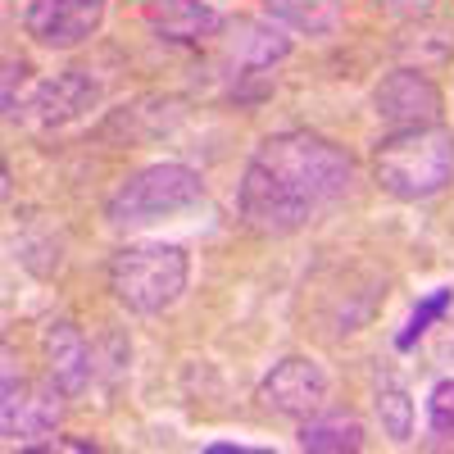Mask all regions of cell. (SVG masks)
Here are the masks:
<instances>
[{
	"label": "cell",
	"mask_w": 454,
	"mask_h": 454,
	"mask_svg": "<svg viewBox=\"0 0 454 454\" xmlns=\"http://www.w3.org/2000/svg\"><path fill=\"white\" fill-rule=\"evenodd\" d=\"M332 395V377L318 359L309 355H286L282 364H273L259 382V400L263 409L282 413V419H309L318 413Z\"/></svg>",
	"instance_id": "8"
},
{
	"label": "cell",
	"mask_w": 454,
	"mask_h": 454,
	"mask_svg": "<svg viewBox=\"0 0 454 454\" xmlns=\"http://www.w3.org/2000/svg\"><path fill=\"white\" fill-rule=\"evenodd\" d=\"M372 114L382 123H391V132L395 128H432L445 114V96L423 68H395L372 87Z\"/></svg>",
	"instance_id": "9"
},
{
	"label": "cell",
	"mask_w": 454,
	"mask_h": 454,
	"mask_svg": "<svg viewBox=\"0 0 454 454\" xmlns=\"http://www.w3.org/2000/svg\"><path fill=\"white\" fill-rule=\"evenodd\" d=\"M427 432L445 445H454V377H445V382L432 387L427 395Z\"/></svg>",
	"instance_id": "16"
},
{
	"label": "cell",
	"mask_w": 454,
	"mask_h": 454,
	"mask_svg": "<svg viewBox=\"0 0 454 454\" xmlns=\"http://www.w3.org/2000/svg\"><path fill=\"white\" fill-rule=\"evenodd\" d=\"M64 419V391L55 382H14V364L5 355V404H0V423H5V436L19 445L46 441L59 432Z\"/></svg>",
	"instance_id": "7"
},
{
	"label": "cell",
	"mask_w": 454,
	"mask_h": 454,
	"mask_svg": "<svg viewBox=\"0 0 454 454\" xmlns=\"http://www.w3.org/2000/svg\"><path fill=\"white\" fill-rule=\"evenodd\" d=\"M355 192V160L318 132H278L254 145L237 186V214L263 237H291Z\"/></svg>",
	"instance_id": "1"
},
{
	"label": "cell",
	"mask_w": 454,
	"mask_h": 454,
	"mask_svg": "<svg viewBox=\"0 0 454 454\" xmlns=\"http://www.w3.org/2000/svg\"><path fill=\"white\" fill-rule=\"evenodd\" d=\"M128 364V346L109 340V350H100L96 340L78 323H51L46 327V372L64 395H82L91 391L105 372H119Z\"/></svg>",
	"instance_id": "5"
},
{
	"label": "cell",
	"mask_w": 454,
	"mask_h": 454,
	"mask_svg": "<svg viewBox=\"0 0 454 454\" xmlns=\"http://www.w3.org/2000/svg\"><path fill=\"white\" fill-rule=\"evenodd\" d=\"M286 55H291V36H286V27H278L269 19H237L232 32L223 36V73L232 82L263 78Z\"/></svg>",
	"instance_id": "11"
},
{
	"label": "cell",
	"mask_w": 454,
	"mask_h": 454,
	"mask_svg": "<svg viewBox=\"0 0 454 454\" xmlns=\"http://www.w3.org/2000/svg\"><path fill=\"white\" fill-rule=\"evenodd\" d=\"M96 105H100V82L91 78L87 68H64V73H55V78L32 87V96L14 114V123L36 128V132H51V128L78 123L82 114H91Z\"/></svg>",
	"instance_id": "6"
},
{
	"label": "cell",
	"mask_w": 454,
	"mask_h": 454,
	"mask_svg": "<svg viewBox=\"0 0 454 454\" xmlns=\"http://www.w3.org/2000/svg\"><path fill=\"white\" fill-rule=\"evenodd\" d=\"M372 182L391 200H432L454 182V132L432 128H395L372 145Z\"/></svg>",
	"instance_id": "2"
},
{
	"label": "cell",
	"mask_w": 454,
	"mask_h": 454,
	"mask_svg": "<svg viewBox=\"0 0 454 454\" xmlns=\"http://www.w3.org/2000/svg\"><path fill=\"white\" fill-rule=\"evenodd\" d=\"M372 409H377V423H382V432L391 441H413V400L404 391V382L395 372H377L372 382Z\"/></svg>",
	"instance_id": "15"
},
{
	"label": "cell",
	"mask_w": 454,
	"mask_h": 454,
	"mask_svg": "<svg viewBox=\"0 0 454 454\" xmlns=\"http://www.w3.org/2000/svg\"><path fill=\"white\" fill-rule=\"evenodd\" d=\"M368 432L355 413H336V409H318L309 419H300V445L318 450V454H340V450H364Z\"/></svg>",
	"instance_id": "14"
},
{
	"label": "cell",
	"mask_w": 454,
	"mask_h": 454,
	"mask_svg": "<svg viewBox=\"0 0 454 454\" xmlns=\"http://www.w3.org/2000/svg\"><path fill=\"white\" fill-rule=\"evenodd\" d=\"M263 19L300 36H332L340 27V0H263Z\"/></svg>",
	"instance_id": "13"
},
{
	"label": "cell",
	"mask_w": 454,
	"mask_h": 454,
	"mask_svg": "<svg viewBox=\"0 0 454 454\" xmlns=\"http://www.w3.org/2000/svg\"><path fill=\"white\" fill-rule=\"evenodd\" d=\"M23 73H27V64H23V59H10V64H5V119H14V109H19L14 87L23 82Z\"/></svg>",
	"instance_id": "19"
},
{
	"label": "cell",
	"mask_w": 454,
	"mask_h": 454,
	"mask_svg": "<svg viewBox=\"0 0 454 454\" xmlns=\"http://www.w3.org/2000/svg\"><path fill=\"white\" fill-rule=\"evenodd\" d=\"M105 0H27L23 27L46 51H78L100 32Z\"/></svg>",
	"instance_id": "10"
},
{
	"label": "cell",
	"mask_w": 454,
	"mask_h": 454,
	"mask_svg": "<svg viewBox=\"0 0 454 454\" xmlns=\"http://www.w3.org/2000/svg\"><path fill=\"white\" fill-rule=\"evenodd\" d=\"M141 19L160 42H173V46H200L227 27V19L209 0H145Z\"/></svg>",
	"instance_id": "12"
},
{
	"label": "cell",
	"mask_w": 454,
	"mask_h": 454,
	"mask_svg": "<svg viewBox=\"0 0 454 454\" xmlns=\"http://www.w3.org/2000/svg\"><path fill=\"white\" fill-rule=\"evenodd\" d=\"M205 205V177L186 164H145L132 177L114 186V196L105 200V218L114 227H150L177 218L186 209Z\"/></svg>",
	"instance_id": "4"
},
{
	"label": "cell",
	"mask_w": 454,
	"mask_h": 454,
	"mask_svg": "<svg viewBox=\"0 0 454 454\" xmlns=\"http://www.w3.org/2000/svg\"><path fill=\"white\" fill-rule=\"evenodd\" d=\"M372 5L377 10H382V14H391V19H432L436 14V5H441V0H372Z\"/></svg>",
	"instance_id": "18"
},
{
	"label": "cell",
	"mask_w": 454,
	"mask_h": 454,
	"mask_svg": "<svg viewBox=\"0 0 454 454\" xmlns=\"http://www.w3.org/2000/svg\"><path fill=\"white\" fill-rule=\"evenodd\" d=\"M192 282V254L173 241H132L109 259V291L114 300L141 318L173 309Z\"/></svg>",
	"instance_id": "3"
},
{
	"label": "cell",
	"mask_w": 454,
	"mask_h": 454,
	"mask_svg": "<svg viewBox=\"0 0 454 454\" xmlns=\"http://www.w3.org/2000/svg\"><path fill=\"white\" fill-rule=\"evenodd\" d=\"M450 300H454V291H432L427 300H423V305L419 309H413L409 314V327L395 336V350H413V340H419V336H427V327L450 309Z\"/></svg>",
	"instance_id": "17"
}]
</instances>
